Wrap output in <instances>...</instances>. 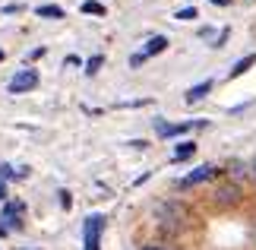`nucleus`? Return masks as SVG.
Listing matches in <instances>:
<instances>
[{
    "instance_id": "nucleus-15",
    "label": "nucleus",
    "mask_w": 256,
    "mask_h": 250,
    "mask_svg": "<svg viewBox=\"0 0 256 250\" xmlns=\"http://www.w3.org/2000/svg\"><path fill=\"white\" fill-rule=\"evenodd\" d=\"M70 203H73V199H70V193L64 190V193H60V206H64V209H70Z\"/></svg>"
},
{
    "instance_id": "nucleus-16",
    "label": "nucleus",
    "mask_w": 256,
    "mask_h": 250,
    "mask_svg": "<svg viewBox=\"0 0 256 250\" xmlns=\"http://www.w3.org/2000/svg\"><path fill=\"white\" fill-rule=\"evenodd\" d=\"M140 250H168L164 244H146V247H140Z\"/></svg>"
},
{
    "instance_id": "nucleus-7",
    "label": "nucleus",
    "mask_w": 256,
    "mask_h": 250,
    "mask_svg": "<svg viewBox=\"0 0 256 250\" xmlns=\"http://www.w3.org/2000/svg\"><path fill=\"white\" fill-rule=\"evenodd\" d=\"M253 64H256V54H247L244 61H238V64L231 67V76H240V73H247V70H250Z\"/></svg>"
},
{
    "instance_id": "nucleus-14",
    "label": "nucleus",
    "mask_w": 256,
    "mask_h": 250,
    "mask_svg": "<svg viewBox=\"0 0 256 250\" xmlns=\"http://www.w3.org/2000/svg\"><path fill=\"white\" fill-rule=\"evenodd\" d=\"M177 19H196V10L186 7V10H180V13H177Z\"/></svg>"
},
{
    "instance_id": "nucleus-20",
    "label": "nucleus",
    "mask_w": 256,
    "mask_h": 250,
    "mask_svg": "<svg viewBox=\"0 0 256 250\" xmlns=\"http://www.w3.org/2000/svg\"><path fill=\"white\" fill-rule=\"evenodd\" d=\"M0 61H4V51H0Z\"/></svg>"
},
{
    "instance_id": "nucleus-8",
    "label": "nucleus",
    "mask_w": 256,
    "mask_h": 250,
    "mask_svg": "<svg viewBox=\"0 0 256 250\" xmlns=\"http://www.w3.org/2000/svg\"><path fill=\"white\" fill-rule=\"evenodd\" d=\"M193 152H196V146H193V143H180V146L174 149V162H184V158H190Z\"/></svg>"
},
{
    "instance_id": "nucleus-1",
    "label": "nucleus",
    "mask_w": 256,
    "mask_h": 250,
    "mask_svg": "<svg viewBox=\"0 0 256 250\" xmlns=\"http://www.w3.org/2000/svg\"><path fill=\"white\" fill-rule=\"evenodd\" d=\"M102 228H104V218L102 215H88L86 218V250H102Z\"/></svg>"
},
{
    "instance_id": "nucleus-10",
    "label": "nucleus",
    "mask_w": 256,
    "mask_h": 250,
    "mask_svg": "<svg viewBox=\"0 0 256 250\" xmlns=\"http://www.w3.org/2000/svg\"><path fill=\"white\" fill-rule=\"evenodd\" d=\"M38 16H44V19H60L64 10H60V7H38Z\"/></svg>"
},
{
    "instance_id": "nucleus-17",
    "label": "nucleus",
    "mask_w": 256,
    "mask_h": 250,
    "mask_svg": "<svg viewBox=\"0 0 256 250\" xmlns=\"http://www.w3.org/2000/svg\"><path fill=\"white\" fill-rule=\"evenodd\" d=\"M253 177H256V158H253Z\"/></svg>"
},
{
    "instance_id": "nucleus-4",
    "label": "nucleus",
    "mask_w": 256,
    "mask_h": 250,
    "mask_svg": "<svg viewBox=\"0 0 256 250\" xmlns=\"http://www.w3.org/2000/svg\"><path fill=\"white\" fill-rule=\"evenodd\" d=\"M215 174V168L212 165H202V168H196L193 174H186L184 181H180V187H196V184H202V181H209V177Z\"/></svg>"
},
{
    "instance_id": "nucleus-18",
    "label": "nucleus",
    "mask_w": 256,
    "mask_h": 250,
    "mask_svg": "<svg viewBox=\"0 0 256 250\" xmlns=\"http://www.w3.org/2000/svg\"><path fill=\"white\" fill-rule=\"evenodd\" d=\"M212 4H228V0H212Z\"/></svg>"
},
{
    "instance_id": "nucleus-13",
    "label": "nucleus",
    "mask_w": 256,
    "mask_h": 250,
    "mask_svg": "<svg viewBox=\"0 0 256 250\" xmlns=\"http://www.w3.org/2000/svg\"><path fill=\"white\" fill-rule=\"evenodd\" d=\"M102 64H104V57H102V54H95L92 61L86 64V73H88V76H92V73H98V67H102Z\"/></svg>"
},
{
    "instance_id": "nucleus-3",
    "label": "nucleus",
    "mask_w": 256,
    "mask_h": 250,
    "mask_svg": "<svg viewBox=\"0 0 256 250\" xmlns=\"http://www.w3.org/2000/svg\"><path fill=\"white\" fill-rule=\"evenodd\" d=\"M4 225L6 228H19V225H22V203H6L4 206Z\"/></svg>"
},
{
    "instance_id": "nucleus-2",
    "label": "nucleus",
    "mask_w": 256,
    "mask_h": 250,
    "mask_svg": "<svg viewBox=\"0 0 256 250\" xmlns=\"http://www.w3.org/2000/svg\"><path fill=\"white\" fill-rule=\"evenodd\" d=\"M38 86V73L35 70H19V73L10 79V92L13 95H22V92H28V89H35Z\"/></svg>"
},
{
    "instance_id": "nucleus-6",
    "label": "nucleus",
    "mask_w": 256,
    "mask_h": 250,
    "mask_svg": "<svg viewBox=\"0 0 256 250\" xmlns=\"http://www.w3.org/2000/svg\"><path fill=\"white\" fill-rule=\"evenodd\" d=\"M209 89H212V83H209V79H206V83H200V86H193L190 89V92H186V102H200V98H206V95H209Z\"/></svg>"
},
{
    "instance_id": "nucleus-5",
    "label": "nucleus",
    "mask_w": 256,
    "mask_h": 250,
    "mask_svg": "<svg viewBox=\"0 0 256 250\" xmlns=\"http://www.w3.org/2000/svg\"><path fill=\"white\" fill-rule=\"evenodd\" d=\"M164 48H168V38H164V35H155L152 42L146 45V51H140V54H142V57H152V54H162Z\"/></svg>"
},
{
    "instance_id": "nucleus-12",
    "label": "nucleus",
    "mask_w": 256,
    "mask_h": 250,
    "mask_svg": "<svg viewBox=\"0 0 256 250\" xmlns=\"http://www.w3.org/2000/svg\"><path fill=\"white\" fill-rule=\"evenodd\" d=\"M218 199H222V203H234V199H238V187H224L218 193Z\"/></svg>"
},
{
    "instance_id": "nucleus-19",
    "label": "nucleus",
    "mask_w": 256,
    "mask_h": 250,
    "mask_svg": "<svg viewBox=\"0 0 256 250\" xmlns=\"http://www.w3.org/2000/svg\"><path fill=\"white\" fill-rule=\"evenodd\" d=\"M0 199H4V184H0Z\"/></svg>"
},
{
    "instance_id": "nucleus-9",
    "label": "nucleus",
    "mask_w": 256,
    "mask_h": 250,
    "mask_svg": "<svg viewBox=\"0 0 256 250\" xmlns=\"http://www.w3.org/2000/svg\"><path fill=\"white\" fill-rule=\"evenodd\" d=\"M184 130H190V124H177V127H171V124H158V133H162V136H177V133H184Z\"/></svg>"
},
{
    "instance_id": "nucleus-11",
    "label": "nucleus",
    "mask_w": 256,
    "mask_h": 250,
    "mask_svg": "<svg viewBox=\"0 0 256 250\" xmlns=\"http://www.w3.org/2000/svg\"><path fill=\"white\" fill-rule=\"evenodd\" d=\"M82 13H95V16H104V7L95 4V0H86L82 4Z\"/></svg>"
}]
</instances>
